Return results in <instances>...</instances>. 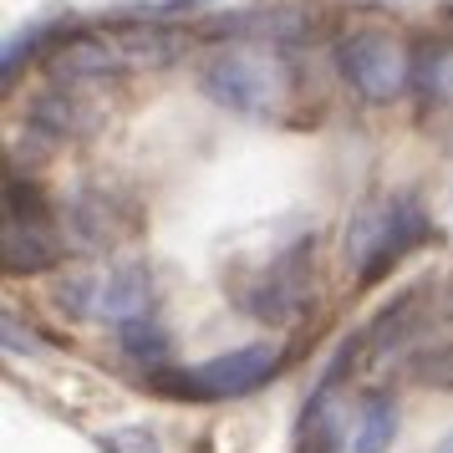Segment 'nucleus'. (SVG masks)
<instances>
[{"label":"nucleus","instance_id":"1","mask_svg":"<svg viewBox=\"0 0 453 453\" xmlns=\"http://www.w3.org/2000/svg\"><path fill=\"white\" fill-rule=\"evenodd\" d=\"M184 51V31L173 26H153V21H123L103 26V31H82L72 42H57L46 51V72L57 82L77 87V82H112V77H127V72H153V66H168Z\"/></svg>","mask_w":453,"mask_h":453},{"label":"nucleus","instance_id":"2","mask_svg":"<svg viewBox=\"0 0 453 453\" xmlns=\"http://www.w3.org/2000/svg\"><path fill=\"white\" fill-rule=\"evenodd\" d=\"M199 87L229 112L245 118H286L296 97V66L286 46L270 42H229L199 66Z\"/></svg>","mask_w":453,"mask_h":453},{"label":"nucleus","instance_id":"3","mask_svg":"<svg viewBox=\"0 0 453 453\" xmlns=\"http://www.w3.org/2000/svg\"><path fill=\"white\" fill-rule=\"evenodd\" d=\"M428 240H433L428 209L412 194H382V199L357 204V214L347 219V234H342V255H347L357 286H377L397 260H408L412 250H423Z\"/></svg>","mask_w":453,"mask_h":453},{"label":"nucleus","instance_id":"4","mask_svg":"<svg viewBox=\"0 0 453 453\" xmlns=\"http://www.w3.org/2000/svg\"><path fill=\"white\" fill-rule=\"evenodd\" d=\"M336 66H342L347 87L362 103H392L412 82V51L382 26L347 31L342 46H336Z\"/></svg>","mask_w":453,"mask_h":453},{"label":"nucleus","instance_id":"5","mask_svg":"<svg viewBox=\"0 0 453 453\" xmlns=\"http://www.w3.org/2000/svg\"><path fill=\"white\" fill-rule=\"evenodd\" d=\"M280 367V347H240L225 351L214 362H199V367H184L179 377H164L168 392L179 397H194V403H225V397H245V392L265 388Z\"/></svg>","mask_w":453,"mask_h":453},{"label":"nucleus","instance_id":"6","mask_svg":"<svg viewBox=\"0 0 453 453\" xmlns=\"http://www.w3.org/2000/svg\"><path fill=\"white\" fill-rule=\"evenodd\" d=\"M77 316H92V321H112V326H133L143 321L148 306H153V286L138 265H112L103 275H87V280H72V286L57 296Z\"/></svg>","mask_w":453,"mask_h":453},{"label":"nucleus","instance_id":"7","mask_svg":"<svg viewBox=\"0 0 453 453\" xmlns=\"http://www.w3.org/2000/svg\"><path fill=\"white\" fill-rule=\"evenodd\" d=\"M62 260V229L51 209L5 214V275H42Z\"/></svg>","mask_w":453,"mask_h":453},{"label":"nucleus","instance_id":"8","mask_svg":"<svg viewBox=\"0 0 453 453\" xmlns=\"http://www.w3.org/2000/svg\"><path fill=\"white\" fill-rule=\"evenodd\" d=\"M301 260H311V245H296L286 255V265H270L265 275H260V286L240 296V306H245L250 316H260V321H286V316H296L301 296H306Z\"/></svg>","mask_w":453,"mask_h":453},{"label":"nucleus","instance_id":"9","mask_svg":"<svg viewBox=\"0 0 453 453\" xmlns=\"http://www.w3.org/2000/svg\"><path fill=\"white\" fill-rule=\"evenodd\" d=\"M31 127L36 133H46V138H87V133H97V107L87 103L77 87H51V92H42L36 103H31Z\"/></svg>","mask_w":453,"mask_h":453},{"label":"nucleus","instance_id":"10","mask_svg":"<svg viewBox=\"0 0 453 453\" xmlns=\"http://www.w3.org/2000/svg\"><path fill=\"white\" fill-rule=\"evenodd\" d=\"M118 209H123V204H112V194H103V188L77 194V199H72V229H77V245L107 250V245H118L123 234H133L138 219H133V214L118 219Z\"/></svg>","mask_w":453,"mask_h":453},{"label":"nucleus","instance_id":"11","mask_svg":"<svg viewBox=\"0 0 453 453\" xmlns=\"http://www.w3.org/2000/svg\"><path fill=\"white\" fill-rule=\"evenodd\" d=\"M397 438V408L388 392H372L362 412H357V433H351V453H388Z\"/></svg>","mask_w":453,"mask_h":453},{"label":"nucleus","instance_id":"12","mask_svg":"<svg viewBox=\"0 0 453 453\" xmlns=\"http://www.w3.org/2000/svg\"><path fill=\"white\" fill-rule=\"evenodd\" d=\"M296 453H342V433H336V418L326 408V388L306 403V418L296 428Z\"/></svg>","mask_w":453,"mask_h":453},{"label":"nucleus","instance_id":"13","mask_svg":"<svg viewBox=\"0 0 453 453\" xmlns=\"http://www.w3.org/2000/svg\"><path fill=\"white\" fill-rule=\"evenodd\" d=\"M123 347L133 351V357H138V362H143V367H158V362H164V336H158V331L153 326H143V321H133V326H123Z\"/></svg>","mask_w":453,"mask_h":453},{"label":"nucleus","instance_id":"14","mask_svg":"<svg viewBox=\"0 0 453 453\" xmlns=\"http://www.w3.org/2000/svg\"><path fill=\"white\" fill-rule=\"evenodd\" d=\"M103 449L107 453H158V438L143 433V428H118V433L103 438Z\"/></svg>","mask_w":453,"mask_h":453},{"label":"nucleus","instance_id":"15","mask_svg":"<svg viewBox=\"0 0 453 453\" xmlns=\"http://www.w3.org/2000/svg\"><path fill=\"white\" fill-rule=\"evenodd\" d=\"M438 453H453V433H449V438H443V449H438Z\"/></svg>","mask_w":453,"mask_h":453},{"label":"nucleus","instance_id":"16","mask_svg":"<svg viewBox=\"0 0 453 453\" xmlns=\"http://www.w3.org/2000/svg\"><path fill=\"white\" fill-rule=\"evenodd\" d=\"M449 16H453V5H449Z\"/></svg>","mask_w":453,"mask_h":453}]
</instances>
